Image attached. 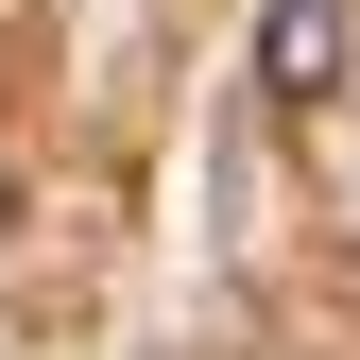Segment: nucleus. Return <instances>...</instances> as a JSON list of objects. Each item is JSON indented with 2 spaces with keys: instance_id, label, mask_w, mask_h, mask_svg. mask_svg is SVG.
Here are the masks:
<instances>
[{
  "instance_id": "obj_1",
  "label": "nucleus",
  "mask_w": 360,
  "mask_h": 360,
  "mask_svg": "<svg viewBox=\"0 0 360 360\" xmlns=\"http://www.w3.org/2000/svg\"><path fill=\"white\" fill-rule=\"evenodd\" d=\"M257 86H275V103H326L343 86V0H275V18H257Z\"/></svg>"
}]
</instances>
